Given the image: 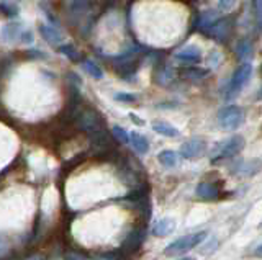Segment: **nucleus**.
Masks as SVG:
<instances>
[{"instance_id":"1","label":"nucleus","mask_w":262,"mask_h":260,"mask_svg":"<svg viewBox=\"0 0 262 260\" xmlns=\"http://www.w3.org/2000/svg\"><path fill=\"white\" fill-rule=\"evenodd\" d=\"M205 238H207V232H205V231L182 235V238H179L174 242H170L169 246L164 249V254L170 255V257L182 255V254H185V252L195 249L196 246H199V244H202Z\"/></svg>"},{"instance_id":"2","label":"nucleus","mask_w":262,"mask_h":260,"mask_svg":"<svg viewBox=\"0 0 262 260\" xmlns=\"http://www.w3.org/2000/svg\"><path fill=\"white\" fill-rule=\"evenodd\" d=\"M218 123L226 131H234L244 123V110L241 107H236V105L221 108L218 113Z\"/></svg>"},{"instance_id":"3","label":"nucleus","mask_w":262,"mask_h":260,"mask_svg":"<svg viewBox=\"0 0 262 260\" xmlns=\"http://www.w3.org/2000/svg\"><path fill=\"white\" fill-rule=\"evenodd\" d=\"M244 137L243 136H233V137H229L228 141L225 143H220L215 151H213L211 154V160L213 162H218L221 159H229V157H233L236 156L237 152H241L244 149Z\"/></svg>"},{"instance_id":"4","label":"nucleus","mask_w":262,"mask_h":260,"mask_svg":"<svg viewBox=\"0 0 262 260\" xmlns=\"http://www.w3.org/2000/svg\"><path fill=\"white\" fill-rule=\"evenodd\" d=\"M252 76V66L249 62H244L241 64L239 67L234 70V74L229 80V85H228V90H226V99H233L237 93L243 90V87L248 84V80Z\"/></svg>"},{"instance_id":"5","label":"nucleus","mask_w":262,"mask_h":260,"mask_svg":"<svg viewBox=\"0 0 262 260\" xmlns=\"http://www.w3.org/2000/svg\"><path fill=\"white\" fill-rule=\"evenodd\" d=\"M146 226H136L133 231L128 234V238L123 241L121 244V254H126V255H131L135 254V252L143 246L144 241H146Z\"/></svg>"},{"instance_id":"6","label":"nucleus","mask_w":262,"mask_h":260,"mask_svg":"<svg viewBox=\"0 0 262 260\" xmlns=\"http://www.w3.org/2000/svg\"><path fill=\"white\" fill-rule=\"evenodd\" d=\"M77 120H79L80 128L84 129V131H87L89 134H90V133H95V131H100V129H103V120H102V116L98 115V113H97L95 110L79 111Z\"/></svg>"},{"instance_id":"7","label":"nucleus","mask_w":262,"mask_h":260,"mask_svg":"<svg viewBox=\"0 0 262 260\" xmlns=\"http://www.w3.org/2000/svg\"><path fill=\"white\" fill-rule=\"evenodd\" d=\"M208 36L216 39L220 43H225L231 36V30H233V21L229 18H218L213 25H210L208 28Z\"/></svg>"},{"instance_id":"8","label":"nucleus","mask_w":262,"mask_h":260,"mask_svg":"<svg viewBox=\"0 0 262 260\" xmlns=\"http://www.w3.org/2000/svg\"><path fill=\"white\" fill-rule=\"evenodd\" d=\"M205 151H207V144H205V141L200 139V137H193V139H188L187 143L182 144V148H180V156L185 159H195V157H200Z\"/></svg>"},{"instance_id":"9","label":"nucleus","mask_w":262,"mask_h":260,"mask_svg":"<svg viewBox=\"0 0 262 260\" xmlns=\"http://www.w3.org/2000/svg\"><path fill=\"white\" fill-rule=\"evenodd\" d=\"M174 59L182 64H196L202 59V51L196 46H185L174 54Z\"/></svg>"},{"instance_id":"10","label":"nucleus","mask_w":262,"mask_h":260,"mask_svg":"<svg viewBox=\"0 0 262 260\" xmlns=\"http://www.w3.org/2000/svg\"><path fill=\"white\" fill-rule=\"evenodd\" d=\"M23 33V28H21V23L20 21H13V23H8L2 28L0 31V39L5 43H13V41H20V36Z\"/></svg>"},{"instance_id":"11","label":"nucleus","mask_w":262,"mask_h":260,"mask_svg":"<svg viewBox=\"0 0 262 260\" xmlns=\"http://www.w3.org/2000/svg\"><path fill=\"white\" fill-rule=\"evenodd\" d=\"M195 193L200 200H205V201H213L220 198V188L215 183H208V182L196 185Z\"/></svg>"},{"instance_id":"12","label":"nucleus","mask_w":262,"mask_h":260,"mask_svg":"<svg viewBox=\"0 0 262 260\" xmlns=\"http://www.w3.org/2000/svg\"><path fill=\"white\" fill-rule=\"evenodd\" d=\"M39 33L41 36L45 38V41L49 44H54V46H59L62 43V35L57 31L54 27H49V25H39Z\"/></svg>"},{"instance_id":"13","label":"nucleus","mask_w":262,"mask_h":260,"mask_svg":"<svg viewBox=\"0 0 262 260\" xmlns=\"http://www.w3.org/2000/svg\"><path fill=\"white\" fill-rule=\"evenodd\" d=\"M176 229V223L172 221L170 218H164L161 221H158L152 227V234L158 235V238H166L170 232H174Z\"/></svg>"},{"instance_id":"14","label":"nucleus","mask_w":262,"mask_h":260,"mask_svg":"<svg viewBox=\"0 0 262 260\" xmlns=\"http://www.w3.org/2000/svg\"><path fill=\"white\" fill-rule=\"evenodd\" d=\"M129 143L133 144L135 151L139 154H146L147 151H149V141H147L143 134H139L136 131H133L129 134Z\"/></svg>"},{"instance_id":"15","label":"nucleus","mask_w":262,"mask_h":260,"mask_svg":"<svg viewBox=\"0 0 262 260\" xmlns=\"http://www.w3.org/2000/svg\"><path fill=\"white\" fill-rule=\"evenodd\" d=\"M152 129L156 133H159L162 136H167V137H177L179 136V129L174 128L172 125H169V123H166V121H154Z\"/></svg>"},{"instance_id":"16","label":"nucleus","mask_w":262,"mask_h":260,"mask_svg":"<svg viewBox=\"0 0 262 260\" xmlns=\"http://www.w3.org/2000/svg\"><path fill=\"white\" fill-rule=\"evenodd\" d=\"M216 20H218V13L215 10H205L199 15V18H196V25L202 30H207Z\"/></svg>"},{"instance_id":"17","label":"nucleus","mask_w":262,"mask_h":260,"mask_svg":"<svg viewBox=\"0 0 262 260\" xmlns=\"http://www.w3.org/2000/svg\"><path fill=\"white\" fill-rule=\"evenodd\" d=\"M236 54L239 59H249L252 58L254 50H252V43L248 39H241L239 43L236 44Z\"/></svg>"},{"instance_id":"18","label":"nucleus","mask_w":262,"mask_h":260,"mask_svg":"<svg viewBox=\"0 0 262 260\" xmlns=\"http://www.w3.org/2000/svg\"><path fill=\"white\" fill-rule=\"evenodd\" d=\"M159 162L164 167H174L177 166V154L174 151H162L158 156Z\"/></svg>"},{"instance_id":"19","label":"nucleus","mask_w":262,"mask_h":260,"mask_svg":"<svg viewBox=\"0 0 262 260\" xmlns=\"http://www.w3.org/2000/svg\"><path fill=\"white\" fill-rule=\"evenodd\" d=\"M84 69L89 72L90 76H92L94 79H102L103 77V72H102V69L97 66V64L94 62V61H84Z\"/></svg>"},{"instance_id":"20","label":"nucleus","mask_w":262,"mask_h":260,"mask_svg":"<svg viewBox=\"0 0 262 260\" xmlns=\"http://www.w3.org/2000/svg\"><path fill=\"white\" fill-rule=\"evenodd\" d=\"M0 12H2L5 17L8 18H15L16 15H18V9L13 5V4H8V2H0Z\"/></svg>"},{"instance_id":"21","label":"nucleus","mask_w":262,"mask_h":260,"mask_svg":"<svg viewBox=\"0 0 262 260\" xmlns=\"http://www.w3.org/2000/svg\"><path fill=\"white\" fill-rule=\"evenodd\" d=\"M59 51H61L62 54L68 56V58L72 59V61H80L79 53L76 51V48H74L72 44H62V46H59Z\"/></svg>"},{"instance_id":"22","label":"nucleus","mask_w":262,"mask_h":260,"mask_svg":"<svg viewBox=\"0 0 262 260\" xmlns=\"http://www.w3.org/2000/svg\"><path fill=\"white\" fill-rule=\"evenodd\" d=\"M113 136H115V139L117 141H120L121 144H126L128 141H129V134L125 131L123 128H120V126H113Z\"/></svg>"},{"instance_id":"23","label":"nucleus","mask_w":262,"mask_h":260,"mask_svg":"<svg viewBox=\"0 0 262 260\" xmlns=\"http://www.w3.org/2000/svg\"><path fill=\"white\" fill-rule=\"evenodd\" d=\"M184 76L185 77H192L195 80H199V79H203L205 76H207V70H202L199 67H190L187 72H184Z\"/></svg>"},{"instance_id":"24","label":"nucleus","mask_w":262,"mask_h":260,"mask_svg":"<svg viewBox=\"0 0 262 260\" xmlns=\"http://www.w3.org/2000/svg\"><path fill=\"white\" fill-rule=\"evenodd\" d=\"M236 4H237V0H220V2H218V9L221 12H229V10L234 9Z\"/></svg>"},{"instance_id":"25","label":"nucleus","mask_w":262,"mask_h":260,"mask_svg":"<svg viewBox=\"0 0 262 260\" xmlns=\"http://www.w3.org/2000/svg\"><path fill=\"white\" fill-rule=\"evenodd\" d=\"M115 100L123 102V103H133V102H136V95L121 92V93H117V95H115Z\"/></svg>"},{"instance_id":"26","label":"nucleus","mask_w":262,"mask_h":260,"mask_svg":"<svg viewBox=\"0 0 262 260\" xmlns=\"http://www.w3.org/2000/svg\"><path fill=\"white\" fill-rule=\"evenodd\" d=\"M10 252V244H8L5 235H0V258L5 257Z\"/></svg>"},{"instance_id":"27","label":"nucleus","mask_w":262,"mask_h":260,"mask_svg":"<svg viewBox=\"0 0 262 260\" xmlns=\"http://www.w3.org/2000/svg\"><path fill=\"white\" fill-rule=\"evenodd\" d=\"M20 41L25 43V44H31L33 43V33L28 30H23V33L20 36Z\"/></svg>"},{"instance_id":"28","label":"nucleus","mask_w":262,"mask_h":260,"mask_svg":"<svg viewBox=\"0 0 262 260\" xmlns=\"http://www.w3.org/2000/svg\"><path fill=\"white\" fill-rule=\"evenodd\" d=\"M25 260H43V257H41V255H31V257H27Z\"/></svg>"},{"instance_id":"29","label":"nucleus","mask_w":262,"mask_h":260,"mask_svg":"<svg viewBox=\"0 0 262 260\" xmlns=\"http://www.w3.org/2000/svg\"><path fill=\"white\" fill-rule=\"evenodd\" d=\"M129 116H131V120H135V123H138V125H143V121L139 120L138 116H135V115H129Z\"/></svg>"},{"instance_id":"30","label":"nucleus","mask_w":262,"mask_h":260,"mask_svg":"<svg viewBox=\"0 0 262 260\" xmlns=\"http://www.w3.org/2000/svg\"><path fill=\"white\" fill-rule=\"evenodd\" d=\"M182 260H193V258H182Z\"/></svg>"},{"instance_id":"31","label":"nucleus","mask_w":262,"mask_h":260,"mask_svg":"<svg viewBox=\"0 0 262 260\" xmlns=\"http://www.w3.org/2000/svg\"><path fill=\"white\" fill-rule=\"evenodd\" d=\"M16 2H18V0H16Z\"/></svg>"}]
</instances>
